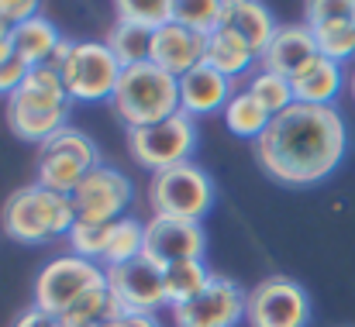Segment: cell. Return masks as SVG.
I'll list each match as a JSON object with an SVG mask.
<instances>
[{
    "mask_svg": "<svg viewBox=\"0 0 355 327\" xmlns=\"http://www.w3.org/2000/svg\"><path fill=\"white\" fill-rule=\"evenodd\" d=\"M228 31H235L238 38L255 52V59H262V52L269 48L272 35H276V17L266 3L255 0H225V24Z\"/></svg>",
    "mask_w": 355,
    "mask_h": 327,
    "instance_id": "cell-18",
    "label": "cell"
},
{
    "mask_svg": "<svg viewBox=\"0 0 355 327\" xmlns=\"http://www.w3.org/2000/svg\"><path fill=\"white\" fill-rule=\"evenodd\" d=\"M349 90H352V100H355V66L349 69Z\"/></svg>",
    "mask_w": 355,
    "mask_h": 327,
    "instance_id": "cell-39",
    "label": "cell"
},
{
    "mask_svg": "<svg viewBox=\"0 0 355 327\" xmlns=\"http://www.w3.org/2000/svg\"><path fill=\"white\" fill-rule=\"evenodd\" d=\"M176 24L207 38L225 24V0H176Z\"/></svg>",
    "mask_w": 355,
    "mask_h": 327,
    "instance_id": "cell-27",
    "label": "cell"
},
{
    "mask_svg": "<svg viewBox=\"0 0 355 327\" xmlns=\"http://www.w3.org/2000/svg\"><path fill=\"white\" fill-rule=\"evenodd\" d=\"M111 107L128 131L159 124V121L180 114V80L162 73L155 62L128 66L121 73Z\"/></svg>",
    "mask_w": 355,
    "mask_h": 327,
    "instance_id": "cell-3",
    "label": "cell"
},
{
    "mask_svg": "<svg viewBox=\"0 0 355 327\" xmlns=\"http://www.w3.org/2000/svg\"><path fill=\"white\" fill-rule=\"evenodd\" d=\"M314 55H321V52H318L314 31L307 24H279L269 48L259 59V69H269V73H279V76L293 80Z\"/></svg>",
    "mask_w": 355,
    "mask_h": 327,
    "instance_id": "cell-17",
    "label": "cell"
},
{
    "mask_svg": "<svg viewBox=\"0 0 355 327\" xmlns=\"http://www.w3.org/2000/svg\"><path fill=\"white\" fill-rule=\"evenodd\" d=\"M49 66L62 76L69 100H80V104L111 100L118 90L121 73H124L114 52L104 42H69V38H62V45L55 48Z\"/></svg>",
    "mask_w": 355,
    "mask_h": 327,
    "instance_id": "cell-5",
    "label": "cell"
},
{
    "mask_svg": "<svg viewBox=\"0 0 355 327\" xmlns=\"http://www.w3.org/2000/svg\"><path fill=\"white\" fill-rule=\"evenodd\" d=\"M104 283H107V269H101L97 262H87L73 251L59 255L35 279V307L52 317H62L69 307H76L90 290Z\"/></svg>",
    "mask_w": 355,
    "mask_h": 327,
    "instance_id": "cell-9",
    "label": "cell"
},
{
    "mask_svg": "<svg viewBox=\"0 0 355 327\" xmlns=\"http://www.w3.org/2000/svg\"><path fill=\"white\" fill-rule=\"evenodd\" d=\"M69 104L73 100L62 87V76L52 66H35L28 80L7 97V127L21 141L45 145L66 127Z\"/></svg>",
    "mask_w": 355,
    "mask_h": 327,
    "instance_id": "cell-2",
    "label": "cell"
},
{
    "mask_svg": "<svg viewBox=\"0 0 355 327\" xmlns=\"http://www.w3.org/2000/svg\"><path fill=\"white\" fill-rule=\"evenodd\" d=\"M349 131L335 107L293 104L269 121L255 141V162L266 176L286 186H314L345 159Z\"/></svg>",
    "mask_w": 355,
    "mask_h": 327,
    "instance_id": "cell-1",
    "label": "cell"
},
{
    "mask_svg": "<svg viewBox=\"0 0 355 327\" xmlns=\"http://www.w3.org/2000/svg\"><path fill=\"white\" fill-rule=\"evenodd\" d=\"M101 327H128V321H124V317H118V321H104Z\"/></svg>",
    "mask_w": 355,
    "mask_h": 327,
    "instance_id": "cell-38",
    "label": "cell"
},
{
    "mask_svg": "<svg viewBox=\"0 0 355 327\" xmlns=\"http://www.w3.org/2000/svg\"><path fill=\"white\" fill-rule=\"evenodd\" d=\"M107 290L118 303L121 317L128 314H155L159 307H166V279L162 269L155 262H148L145 255L135 262H124L107 269Z\"/></svg>",
    "mask_w": 355,
    "mask_h": 327,
    "instance_id": "cell-12",
    "label": "cell"
},
{
    "mask_svg": "<svg viewBox=\"0 0 355 327\" xmlns=\"http://www.w3.org/2000/svg\"><path fill=\"white\" fill-rule=\"evenodd\" d=\"M121 310L118 303H114V297H111V290H107V283L104 286H97V290H90L76 307H69L62 317H59V324L66 327H83V324H104V321H118Z\"/></svg>",
    "mask_w": 355,
    "mask_h": 327,
    "instance_id": "cell-26",
    "label": "cell"
},
{
    "mask_svg": "<svg viewBox=\"0 0 355 327\" xmlns=\"http://www.w3.org/2000/svg\"><path fill=\"white\" fill-rule=\"evenodd\" d=\"M152 35L155 31H145L131 21H114L104 45L114 52V59L121 62V69L128 66H141V62H152Z\"/></svg>",
    "mask_w": 355,
    "mask_h": 327,
    "instance_id": "cell-23",
    "label": "cell"
},
{
    "mask_svg": "<svg viewBox=\"0 0 355 327\" xmlns=\"http://www.w3.org/2000/svg\"><path fill=\"white\" fill-rule=\"evenodd\" d=\"M207 238L197 220H176V218H148L145 220V248L141 255L155 262L159 269H169L176 262L204 258Z\"/></svg>",
    "mask_w": 355,
    "mask_h": 327,
    "instance_id": "cell-14",
    "label": "cell"
},
{
    "mask_svg": "<svg viewBox=\"0 0 355 327\" xmlns=\"http://www.w3.org/2000/svg\"><path fill=\"white\" fill-rule=\"evenodd\" d=\"M304 24L321 28V24H338V21H355V0H311L304 7Z\"/></svg>",
    "mask_w": 355,
    "mask_h": 327,
    "instance_id": "cell-32",
    "label": "cell"
},
{
    "mask_svg": "<svg viewBox=\"0 0 355 327\" xmlns=\"http://www.w3.org/2000/svg\"><path fill=\"white\" fill-rule=\"evenodd\" d=\"M131 197H135L131 179L111 166H97L69 193L76 220H83V224H118L131 204Z\"/></svg>",
    "mask_w": 355,
    "mask_h": 327,
    "instance_id": "cell-11",
    "label": "cell"
},
{
    "mask_svg": "<svg viewBox=\"0 0 355 327\" xmlns=\"http://www.w3.org/2000/svg\"><path fill=\"white\" fill-rule=\"evenodd\" d=\"M14 327H62L59 324V317H52V314H45V310H38L35 303L14 321Z\"/></svg>",
    "mask_w": 355,
    "mask_h": 327,
    "instance_id": "cell-35",
    "label": "cell"
},
{
    "mask_svg": "<svg viewBox=\"0 0 355 327\" xmlns=\"http://www.w3.org/2000/svg\"><path fill=\"white\" fill-rule=\"evenodd\" d=\"M124 321H128V327H162L155 321V314H128Z\"/></svg>",
    "mask_w": 355,
    "mask_h": 327,
    "instance_id": "cell-37",
    "label": "cell"
},
{
    "mask_svg": "<svg viewBox=\"0 0 355 327\" xmlns=\"http://www.w3.org/2000/svg\"><path fill=\"white\" fill-rule=\"evenodd\" d=\"M10 42H14V55L35 69V66H49V59L62 45V35L49 17H31V21L10 28Z\"/></svg>",
    "mask_w": 355,
    "mask_h": 327,
    "instance_id": "cell-20",
    "label": "cell"
},
{
    "mask_svg": "<svg viewBox=\"0 0 355 327\" xmlns=\"http://www.w3.org/2000/svg\"><path fill=\"white\" fill-rule=\"evenodd\" d=\"M204 62L211 66V69H218L221 76H228V80H238L241 73H248L252 76V66L259 62L255 59V52L238 38L235 31H228V28H218L214 35H207V52H204Z\"/></svg>",
    "mask_w": 355,
    "mask_h": 327,
    "instance_id": "cell-21",
    "label": "cell"
},
{
    "mask_svg": "<svg viewBox=\"0 0 355 327\" xmlns=\"http://www.w3.org/2000/svg\"><path fill=\"white\" fill-rule=\"evenodd\" d=\"M76 224L73 200L66 193L45 190L38 183L21 186L3 204V231L21 245H42L52 238H66Z\"/></svg>",
    "mask_w": 355,
    "mask_h": 327,
    "instance_id": "cell-4",
    "label": "cell"
},
{
    "mask_svg": "<svg viewBox=\"0 0 355 327\" xmlns=\"http://www.w3.org/2000/svg\"><path fill=\"white\" fill-rule=\"evenodd\" d=\"M204 52H207V38L193 35L190 28H183L176 21L152 35V62L176 80L193 73L197 66H204Z\"/></svg>",
    "mask_w": 355,
    "mask_h": 327,
    "instance_id": "cell-15",
    "label": "cell"
},
{
    "mask_svg": "<svg viewBox=\"0 0 355 327\" xmlns=\"http://www.w3.org/2000/svg\"><path fill=\"white\" fill-rule=\"evenodd\" d=\"M225 114V127L238 134V138H252V141H259L262 138V131L269 127V121H272V114L262 107L245 87L235 90V97L228 100V107L221 110Z\"/></svg>",
    "mask_w": 355,
    "mask_h": 327,
    "instance_id": "cell-24",
    "label": "cell"
},
{
    "mask_svg": "<svg viewBox=\"0 0 355 327\" xmlns=\"http://www.w3.org/2000/svg\"><path fill=\"white\" fill-rule=\"evenodd\" d=\"M148 207H152V218H176L200 224V218L214 207V183L193 162L162 169L148 183Z\"/></svg>",
    "mask_w": 355,
    "mask_h": 327,
    "instance_id": "cell-6",
    "label": "cell"
},
{
    "mask_svg": "<svg viewBox=\"0 0 355 327\" xmlns=\"http://www.w3.org/2000/svg\"><path fill=\"white\" fill-rule=\"evenodd\" d=\"M118 21H131L145 31H159L176 21V0H121Z\"/></svg>",
    "mask_w": 355,
    "mask_h": 327,
    "instance_id": "cell-28",
    "label": "cell"
},
{
    "mask_svg": "<svg viewBox=\"0 0 355 327\" xmlns=\"http://www.w3.org/2000/svg\"><path fill=\"white\" fill-rule=\"evenodd\" d=\"M245 90H248V94H252L262 107L269 110L272 117L297 104L290 80H286V76H279V73H269V69H252V76H248Z\"/></svg>",
    "mask_w": 355,
    "mask_h": 327,
    "instance_id": "cell-25",
    "label": "cell"
},
{
    "mask_svg": "<svg viewBox=\"0 0 355 327\" xmlns=\"http://www.w3.org/2000/svg\"><path fill=\"white\" fill-rule=\"evenodd\" d=\"M193 148H197V124L183 110L166 117V121H159V124L128 131V155L141 169H152V176L162 173V169L190 162Z\"/></svg>",
    "mask_w": 355,
    "mask_h": 327,
    "instance_id": "cell-8",
    "label": "cell"
},
{
    "mask_svg": "<svg viewBox=\"0 0 355 327\" xmlns=\"http://www.w3.org/2000/svg\"><path fill=\"white\" fill-rule=\"evenodd\" d=\"M314 31V42H318V52L331 62H349L355 59V21H338V24H321V28H311Z\"/></svg>",
    "mask_w": 355,
    "mask_h": 327,
    "instance_id": "cell-30",
    "label": "cell"
},
{
    "mask_svg": "<svg viewBox=\"0 0 355 327\" xmlns=\"http://www.w3.org/2000/svg\"><path fill=\"white\" fill-rule=\"evenodd\" d=\"M342 83H345L342 66L331 62V59H324V55H314L290 80L297 104H311V107H335V97L342 94Z\"/></svg>",
    "mask_w": 355,
    "mask_h": 327,
    "instance_id": "cell-19",
    "label": "cell"
},
{
    "mask_svg": "<svg viewBox=\"0 0 355 327\" xmlns=\"http://www.w3.org/2000/svg\"><path fill=\"white\" fill-rule=\"evenodd\" d=\"M248 293L228 276H214L200 297L173 310L176 327H235L245 321Z\"/></svg>",
    "mask_w": 355,
    "mask_h": 327,
    "instance_id": "cell-13",
    "label": "cell"
},
{
    "mask_svg": "<svg viewBox=\"0 0 355 327\" xmlns=\"http://www.w3.org/2000/svg\"><path fill=\"white\" fill-rule=\"evenodd\" d=\"M111 231H114V224H83V220H76L66 238H69L73 255H80L87 262H104L107 245H111Z\"/></svg>",
    "mask_w": 355,
    "mask_h": 327,
    "instance_id": "cell-31",
    "label": "cell"
},
{
    "mask_svg": "<svg viewBox=\"0 0 355 327\" xmlns=\"http://www.w3.org/2000/svg\"><path fill=\"white\" fill-rule=\"evenodd\" d=\"M14 55V42H10V24L0 21V62Z\"/></svg>",
    "mask_w": 355,
    "mask_h": 327,
    "instance_id": "cell-36",
    "label": "cell"
},
{
    "mask_svg": "<svg viewBox=\"0 0 355 327\" xmlns=\"http://www.w3.org/2000/svg\"><path fill=\"white\" fill-rule=\"evenodd\" d=\"M166 279V307H183L193 297H200L207 290V283L214 279V272L204 265V258H190V262H176L169 269H162Z\"/></svg>",
    "mask_w": 355,
    "mask_h": 327,
    "instance_id": "cell-22",
    "label": "cell"
},
{
    "mask_svg": "<svg viewBox=\"0 0 355 327\" xmlns=\"http://www.w3.org/2000/svg\"><path fill=\"white\" fill-rule=\"evenodd\" d=\"M235 80L221 76L218 69H211L207 62L197 66L193 73L180 76V110L187 117H207L214 110H225L228 100L235 97Z\"/></svg>",
    "mask_w": 355,
    "mask_h": 327,
    "instance_id": "cell-16",
    "label": "cell"
},
{
    "mask_svg": "<svg viewBox=\"0 0 355 327\" xmlns=\"http://www.w3.org/2000/svg\"><path fill=\"white\" fill-rule=\"evenodd\" d=\"M28 73H31V66H24L17 55L3 59V62H0V97H10V94L28 80Z\"/></svg>",
    "mask_w": 355,
    "mask_h": 327,
    "instance_id": "cell-33",
    "label": "cell"
},
{
    "mask_svg": "<svg viewBox=\"0 0 355 327\" xmlns=\"http://www.w3.org/2000/svg\"><path fill=\"white\" fill-rule=\"evenodd\" d=\"M97 166H101V152L90 141V134H83L76 127H62L45 145H38L35 176H38V186L69 197L87 179V173H94Z\"/></svg>",
    "mask_w": 355,
    "mask_h": 327,
    "instance_id": "cell-7",
    "label": "cell"
},
{
    "mask_svg": "<svg viewBox=\"0 0 355 327\" xmlns=\"http://www.w3.org/2000/svg\"><path fill=\"white\" fill-rule=\"evenodd\" d=\"M141 248H145V224H138L135 218H121L114 224V231H111L104 265L114 269V265H124V262H135V258H141Z\"/></svg>",
    "mask_w": 355,
    "mask_h": 327,
    "instance_id": "cell-29",
    "label": "cell"
},
{
    "mask_svg": "<svg viewBox=\"0 0 355 327\" xmlns=\"http://www.w3.org/2000/svg\"><path fill=\"white\" fill-rule=\"evenodd\" d=\"M245 321L248 327H307L311 300L297 279L266 276L255 290H248Z\"/></svg>",
    "mask_w": 355,
    "mask_h": 327,
    "instance_id": "cell-10",
    "label": "cell"
},
{
    "mask_svg": "<svg viewBox=\"0 0 355 327\" xmlns=\"http://www.w3.org/2000/svg\"><path fill=\"white\" fill-rule=\"evenodd\" d=\"M31 17H38V3L35 0H0V21L3 24L17 28V24H24Z\"/></svg>",
    "mask_w": 355,
    "mask_h": 327,
    "instance_id": "cell-34",
    "label": "cell"
}]
</instances>
